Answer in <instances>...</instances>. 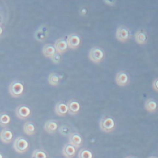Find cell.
<instances>
[{"label":"cell","mask_w":158,"mask_h":158,"mask_svg":"<svg viewBox=\"0 0 158 158\" xmlns=\"http://www.w3.org/2000/svg\"><path fill=\"white\" fill-rule=\"evenodd\" d=\"M153 88L157 92H158V78L154 81L153 84Z\"/></svg>","instance_id":"cell-28"},{"label":"cell","mask_w":158,"mask_h":158,"mask_svg":"<svg viewBox=\"0 0 158 158\" xmlns=\"http://www.w3.org/2000/svg\"><path fill=\"white\" fill-rule=\"evenodd\" d=\"M66 40L69 48L71 50H76L79 49L81 44V39L77 33L70 34Z\"/></svg>","instance_id":"cell-7"},{"label":"cell","mask_w":158,"mask_h":158,"mask_svg":"<svg viewBox=\"0 0 158 158\" xmlns=\"http://www.w3.org/2000/svg\"><path fill=\"white\" fill-rule=\"evenodd\" d=\"M68 113L71 115L78 114L80 110L81 106L78 100L75 99L70 100L67 103Z\"/></svg>","instance_id":"cell-11"},{"label":"cell","mask_w":158,"mask_h":158,"mask_svg":"<svg viewBox=\"0 0 158 158\" xmlns=\"http://www.w3.org/2000/svg\"><path fill=\"white\" fill-rule=\"evenodd\" d=\"M54 45L57 52L61 55L66 52L69 47L67 42L64 38H60L57 40Z\"/></svg>","instance_id":"cell-9"},{"label":"cell","mask_w":158,"mask_h":158,"mask_svg":"<svg viewBox=\"0 0 158 158\" xmlns=\"http://www.w3.org/2000/svg\"><path fill=\"white\" fill-rule=\"evenodd\" d=\"M0 29H1V32H0V33H1V34H2V27H0Z\"/></svg>","instance_id":"cell-30"},{"label":"cell","mask_w":158,"mask_h":158,"mask_svg":"<svg viewBox=\"0 0 158 158\" xmlns=\"http://www.w3.org/2000/svg\"><path fill=\"white\" fill-rule=\"evenodd\" d=\"M58 121L55 120H49L45 123L44 126L45 131L49 134L55 133L58 129Z\"/></svg>","instance_id":"cell-16"},{"label":"cell","mask_w":158,"mask_h":158,"mask_svg":"<svg viewBox=\"0 0 158 158\" xmlns=\"http://www.w3.org/2000/svg\"><path fill=\"white\" fill-rule=\"evenodd\" d=\"M104 1L106 4L110 6L114 5L116 2V0H104Z\"/></svg>","instance_id":"cell-27"},{"label":"cell","mask_w":158,"mask_h":158,"mask_svg":"<svg viewBox=\"0 0 158 158\" xmlns=\"http://www.w3.org/2000/svg\"><path fill=\"white\" fill-rule=\"evenodd\" d=\"M54 111L58 116L59 117H65L68 112L67 105L62 101H59L56 105Z\"/></svg>","instance_id":"cell-14"},{"label":"cell","mask_w":158,"mask_h":158,"mask_svg":"<svg viewBox=\"0 0 158 158\" xmlns=\"http://www.w3.org/2000/svg\"><path fill=\"white\" fill-rule=\"evenodd\" d=\"M60 133L63 136H67L70 134V129L66 125H62L59 128Z\"/></svg>","instance_id":"cell-25"},{"label":"cell","mask_w":158,"mask_h":158,"mask_svg":"<svg viewBox=\"0 0 158 158\" xmlns=\"http://www.w3.org/2000/svg\"><path fill=\"white\" fill-rule=\"evenodd\" d=\"M145 108L147 111L150 113H155L158 109L157 102L152 98H149L145 103Z\"/></svg>","instance_id":"cell-18"},{"label":"cell","mask_w":158,"mask_h":158,"mask_svg":"<svg viewBox=\"0 0 158 158\" xmlns=\"http://www.w3.org/2000/svg\"><path fill=\"white\" fill-rule=\"evenodd\" d=\"M148 158H158L157 157L154 156H153L150 157Z\"/></svg>","instance_id":"cell-31"},{"label":"cell","mask_w":158,"mask_h":158,"mask_svg":"<svg viewBox=\"0 0 158 158\" xmlns=\"http://www.w3.org/2000/svg\"><path fill=\"white\" fill-rule=\"evenodd\" d=\"M125 158H137L135 156H127V157Z\"/></svg>","instance_id":"cell-29"},{"label":"cell","mask_w":158,"mask_h":158,"mask_svg":"<svg viewBox=\"0 0 158 158\" xmlns=\"http://www.w3.org/2000/svg\"><path fill=\"white\" fill-rule=\"evenodd\" d=\"M14 137L13 132L8 128H5L2 130L1 132V141L4 143H10Z\"/></svg>","instance_id":"cell-12"},{"label":"cell","mask_w":158,"mask_h":158,"mask_svg":"<svg viewBox=\"0 0 158 158\" xmlns=\"http://www.w3.org/2000/svg\"><path fill=\"white\" fill-rule=\"evenodd\" d=\"M61 80L60 76L55 72L51 73L48 76V82L52 86H58Z\"/></svg>","instance_id":"cell-20"},{"label":"cell","mask_w":158,"mask_h":158,"mask_svg":"<svg viewBox=\"0 0 158 158\" xmlns=\"http://www.w3.org/2000/svg\"><path fill=\"white\" fill-rule=\"evenodd\" d=\"M56 52L54 45L51 44H45L42 48V53L45 57L51 58Z\"/></svg>","instance_id":"cell-17"},{"label":"cell","mask_w":158,"mask_h":158,"mask_svg":"<svg viewBox=\"0 0 158 158\" xmlns=\"http://www.w3.org/2000/svg\"><path fill=\"white\" fill-rule=\"evenodd\" d=\"M13 147L16 152L23 154L28 150L29 145L27 139L22 136H19L14 141Z\"/></svg>","instance_id":"cell-4"},{"label":"cell","mask_w":158,"mask_h":158,"mask_svg":"<svg viewBox=\"0 0 158 158\" xmlns=\"http://www.w3.org/2000/svg\"><path fill=\"white\" fill-rule=\"evenodd\" d=\"M48 31L47 30H44L43 29L38 30L35 34V39L39 42H42L45 40L48 36Z\"/></svg>","instance_id":"cell-22"},{"label":"cell","mask_w":158,"mask_h":158,"mask_svg":"<svg viewBox=\"0 0 158 158\" xmlns=\"http://www.w3.org/2000/svg\"><path fill=\"white\" fill-rule=\"evenodd\" d=\"M11 122V118L6 112H1L0 114V124L2 127H6Z\"/></svg>","instance_id":"cell-21"},{"label":"cell","mask_w":158,"mask_h":158,"mask_svg":"<svg viewBox=\"0 0 158 158\" xmlns=\"http://www.w3.org/2000/svg\"><path fill=\"white\" fill-rule=\"evenodd\" d=\"M135 41L140 45H144L148 40V36L146 31L143 29L138 30L135 36Z\"/></svg>","instance_id":"cell-13"},{"label":"cell","mask_w":158,"mask_h":158,"mask_svg":"<svg viewBox=\"0 0 158 158\" xmlns=\"http://www.w3.org/2000/svg\"><path fill=\"white\" fill-rule=\"evenodd\" d=\"M77 149L75 146L68 143L64 146L62 153L66 158H73L76 155Z\"/></svg>","instance_id":"cell-15"},{"label":"cell","mask_w":158,"mask_h":158,"mask_svg":"<svg viewBox=\"0 0 158 158\" xmlns=\"http://www.w3.org/2000/svg\"><path fill=\"white\" fill-rule=\"evenodd\" d=\"M78 158H93V154L92 152L88 148H82L79 152Z\"/></svg>","instance_id":"cell-24"},{"label":"cell","mask_w":158,"mask_h":158,"mask_svg":"<svg viewBox=\"0 0 158 158\" xmlns=\"http://www.w3.org/2000/svg\"><path fill=\"white\" fill-rule=\"evenodd\" d=\"M69 143L78 149L83 144V138L81 135L78 132L71 133L69 136Z\"/></svg>","instance_id":"cell-10"},{"label":"cell","mask_w":158,"mask_h":158,"mask_svg":"<svg viewBox=\"0 0 158 158\" xmlns=\"http://www.w3.org/2000/svg\"><path fill=\"white\" fill-rule=\"evenodd\" d=\"M16 115L17 117L20 120L28 119L31 114V110L27 105L21 104L16 108Z\"/></svg>","instance_id":"cell-6"},{"label":"cell","mask_w":158,"mask_h":158,"mask_svg":"<svg viewBox=\"0 0 158 158\" xmlns=\"http://www.w3.org/2000/svg\"><path fill=\"white\" fill-rule=\"evenodd\" d=\"M23 130L26 134L28 135H33L36 132V127L34 123L32 121H27L23 126Z\"/></svg>","instance_id":"cell-19"},{"label":"cell","mask_w":158,"mask_h":158,"mask_svg":"<svg viewBox=\"0 0 158 158\" xmlns=\"http://www.w3.org/2000/svg\"><path fill=\"white\" fill-rule=\"evenodd\" d=\"M105 57V52L101 47L95 46L92 48L89 52V59L95 64H99L103 62Z\"/></svg>","instance_id":"cell-2"},{"label":"cell","mask_w":158,"mask_h":158,"mask_svg":"<svg viewBox=\"0 0 158 158\" xmlns=\"http://www.w3.org/2000/svg\"><path fill=\"white\" fill-rule=\"evenodd\" d=\"M99 127L104 132L109 133L115 130L116 123L114 119L110 116H105L100 120Z\"/></svg>","instance_id":"cell-1"},{"label":"cell","mask_w":158,"mask_h":158,"mask_svg":"<svg viewBox=\"0 0 158 158\" xmlns=\"http://www.w3.org/2000/svg\"><path fill=\"white\" fill-rule=\"evenodd\" d=\"M52 62L55 64H58L61 60V55L58 52L54 55L51 58Z\"/></svg>","instance_id":"cell-26"},{"label":"cell","mask_w":158,"mask_h":158,"mask_svg":"<svg viewBox=\"0 0 158 158\" xmlns=\"http://www.w3.org/2000/svg\"><path fill=\"white\" fill-rule=\"evenodd\" d=\"M116 37L119 41L125 43L129 40L131 37V32L127 27L121 26L117 28L116 32Z\"/></svg>","instance_id":"cell-5"},{"label":"cell","mask_w":158,"mask_h":158,"mask_svg":"<svg viewBox=\"0 0 158 158\" xmlns=\"http://www.w3.org/2000/svg\"><path fill=\"white\" fill-rule=\"evenodd\" d=\"M31 158H48V154L44 149H35L32 154Z\"/></svg>","instance_id":"cell-23"},{"label":"cell","mask_w":158,"mask_h":158,"mask_svg":"<svg viewBox=\"0 0 158 158\" xmlns=\"http://www.w3.org/2000/svg\"><path fill=\"white\" fill-rule=\"evenodd\" d=\"M0 156H1V158H2V154H1V155H0Z\"/></svg>","instance_id":"cell-32"},{"label":"cell","mask_w":158,"mask_h":158,"mask_svg":"<svg viewBox=\"0 0 158 158\" xmlns=\"http://www.w3.org/2000/svg\"><path fill=\"white\" fill-rule=\"evenodd\" d=\"M116 83L120 86L123 87L129 84L130 78L125 71H121L117 73L115 78Z\"/></svg>","instance_id":"cell-8"},{"label":"cell","mask_w":158,"mask_h":158,"mask_svg":"<svg viewBox=\"0 0 158 158\" xmlns=\"http://www.w3.org/2000/svg\"><path fill=\"white\" fill-rule=\"evenodd\" d=\"M8 91L10 95L17 98L23 94L24 91L23 84L18 80H15L11 83L8 87Z\"/></svg>","instance_id":"cell-3"}]
</instances>
